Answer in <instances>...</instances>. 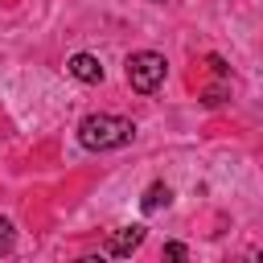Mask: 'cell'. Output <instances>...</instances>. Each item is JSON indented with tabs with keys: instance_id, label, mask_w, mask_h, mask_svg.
I'll list each match as a JSON object with an SVG mask.
<instances>
[{
	"instance_id": "obj_1",
	"label": "cell",
	"mask_w": 263,
	"mask_h": 263,
	"mask_svg": "<svg viewBox=\"0 0 263 263\" xmlns=\"http://www.w3.org/2000/svg\"><path fill=\"white\" fill-rule=\"evenodd\" d=\"M132 136H136V123H132V119H123V115H107V111L86 115V119L78 123V144H82V148H90V152L123 148V144H132Z\"/></svg>"
},
{
	"instance_id": "obj_2",
	"label": "cell",
	"mask_w": 263,
	"mask_h": 263,
	"mask_svg": "<svg viewBox=\"0 0 263 263\" xmlns=\"http://www.w3.org/2000/svg\"><path fill=\"white\" fill-rule=\"evenodd\" d=\"M164 74H168V62H164V53H156V49H140V53L127 58V82H132V90H140V95H152V90L164 82Z\"/></svg>"
},
{
	"instance_id": "obj_3",
	"label": "cell",
	"mask_w": 263,
	"mask_h": 263,
	"mask_svg": "<svg viewBox=\"0 0 263 263\" xmlns=\"http://www.w3.org/2000/svg\"><path fill=\"white\" fill-rule=\"evenodd\" d=\"M144 226H119L111 238H107V255H115V259H123V255H132V251H140V242H144Z\"/></svg>"
},
{
	"instance_id": "obj_4",
	"label": "cell",
	"mask_w": 263,
	"mask_h": 263,
	"mask_svg": "<svg viewBox=\"0 0 263 263\" xmlns=\"http://www.w3.org/2000/svg\"><path fill=\"white\" fill-rule=\"evenodd\" d=\"M66 70H70L78 82H103V62H99L95 53H74V58L66 62Z\"/></svg>"
},
{
	"instance_id": "obj_5",
	"label": "cell",
	"mask_w": 263,
	"mask_h": 263,
	"mask_svg": "<svg viewBox=\"0 0 263 263\" xmlns=\"http://www.w3.org/2000/svg\"><path fill=\"white\" fill-rule=\"evenodd\" d=\"M168 201H173V189H168L164 181H156V185H148V189H144L140 210H144V214H156V210H164Z\"/></svg>"
},
{
	"instance_id": "obj_6",
	"label": "cell",
	"mask_w": 263,
	"mask_h": 263,
	"mask_svg": "<svg viewBox=\"0 0 263 263\" xmlns=\"http://www.w3.org/2000/svg\"><path fill=\"white\" fill-rule=\"evenodd\" d=\"M12 242H16V230H12V222H8V218H0V255H8V251H12Z\"/></svg>"
},
{
	"instance_id": "obj_7",
	"label": "cell",
	"mask_w": 263,
	"mask_h": 263,
	"mask_svg": "<svg viewBox=\"0 0 263 263\" xmlns=\"http://www.w3.org/2000/svg\"><path fill=\"white\" fill-rule=\"evenodd\" d=\"M164 255H168V259H185V255H189V251H185V247H181V242H164Z\"/></svg>"
},
{
	"instance_id": "obj_8",
	"label": "cell",
	"mask_w": 263,
	"mask_h": 263,
	"mask_svg": "<svg viewBox=\"0 0 263 263\" xmlns=\"http://www.w3.org/2000/svg\"><path fill=\"white\" fill-rule=\"evenodd\" d=\"M259 259H263V251H259Z\"/></svg>"
},
{
	"instance_id": "obj_9",
	"label": "cell",
	"mask_w": 263,
	"mask_h": 263,
	"mask_svg": "<svg viewBox=\"0 0 263 263\" xmlns=\"http://www.w3.org/2000/svg\"><path fill=\"white\" fill-rule=\"evenodd\" d=\"M152 4H160V0H152Z\"/></svg>"
}]
</instances>
